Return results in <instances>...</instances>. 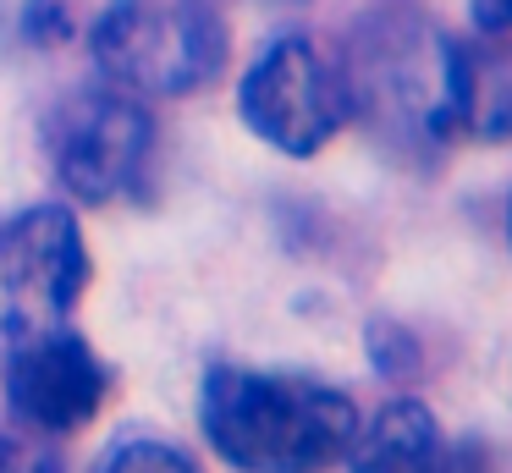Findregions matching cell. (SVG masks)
I'll list each match as a JSON object with an SVG mask.
<instances>
[{
	"mask_svg": "<svg viewBox=\"0 0 512 473\" xmlns=\"http://www.w3.org/2000/svg\"><path fill=\"white\" fill-rule=\"evenodd\" d=\"M199 424L243 473H325L353 451L358 407L314 374L215 363L199 391Z\"/></svg>",
	"mask_w": 512,
	"mask_h": 473,
	"instance_id": "6da1fadb",
	"label": "cell"
},
{
	"mask_svg": "<svg viewBox=\"0 0 512 473\" xmlns=\"http://www.w3.org/2000/svg\"><path fill=\"white\" fill-rule=\"evenodd\" d=\"M89 50L105 83L138 99H182L226 72V22L204 0H116L94 17Z\"/></svg>",
	"mask_w": 512,
	"mask_h": 473,
	"instance_id": "7a4b0ae2",
	"label": "cell"
},
{
	"mask_svg": "<svg viewBox=\"0 0 512 473\" xmlns=\"http://www.w3.org/2000/svg\"><path fill=\"white\" fill-rule=\"evenodd\" d=\"M50 171L78 204H122L138 198L155 160V116L127 88H72L45 116Z\"/></svg>",
	"mask_w": 512,
	"mask_h": 473,
	"instance_id": "3957f363",
	"label": "cell"
},
{
	"mask_svg": "<svg viewBox=\"0 0 512 473\" xmlns=\"http://www.w3.org/2000/svg\"><path fill=\"white\" fill-rule=\"evenodd\" d=\"M237 116L270 149L292 154V160H309L358 110H353V88H347L342 66L320 44L292 33V39L265 44L259 61L243 72V83H237Z\"/></svg>",
	"mask_w": 512,
	"mask_h": 473,
	"instance_id": "277c9868",
	"label": "cell"
},
{
	"mask_svg": "<svg viewBox=\"0 0 512 473\" xmlns=\"http://www.w3.org/2000/svg\"><path fill=\"white\" fill-rule=\"evenodd\" d=\"M452 50L457 39L441 28H424L413 17H391L358 33V61L347 72L353 110H369L386 127H402L424 143L446 138V94H452Z\"/></svg>",
	"mask_w": 512,
	"mask_h": 473,
	"instance_id": "5b68a950",
	"label": "cell"
},
{
	"mask_svg": "<svg viewBox=\"0 0 512 473\" xmlns=\"http://www.w3.org/2000/svg\"><path fill=\"white\" fill-rule=\"evenodd\" d=\"M89 242L72 209L34 204L0 226V336L23 341L67 325L89 286Z\"/></svg>",
	"mask_w": 512,
	"mask_h": 473,
	"instance_id": "8992f818",
	"label": "cell"
},
{
	"mask_svg": "<svg viewBox=\"0 0 512 473\" xmlns=\"http://www.w3.org/2000/svg\"><path fill=\"white\" fill-rule=\"evenodd\" d=\"M6 374L0 391L6 407L23 429L34 435H78L111 396V369L100 363V352L83 336H72L67 325L39 330V336L6 341Z\"/></svg>",
	"mask_w": 512,
	"mask_h": 473,
	"instance_id": "52a82bcc",
	"label": "cell"
},
{
	"mask_svg": "<svg viewBox=\"0 0 512 473\" xmlns=\"http://www.w3.org/2000/svg\"><path fill=\"white\" fill-rule=\"evenodd\" d=\"M353 473H452V446L424 402L397 396L353 435Z\"/></svg>",
	"mask_w": 512,
	"mask_h": 473,
	"instance_id": "ba28073f",
	"label": "cell"
},
{
	"mask_svg": "<svg viewBox=\"0 0 512 473\" xmlns=\"http://www.w3.org/2000/svg\"><path fill=\"white\" fill-rule=\"evenodd\" d=\"M446 138H512V50L507 44H457Z\"/></svg>",
	"mask_w": 512,
	"mask_h": 473,
	"instance_id": "9c48e42d",
	"label": "cell"
},
{
	"mask_svg": "<svg viewBox=\"0 0 512 473\" xmlns=\"http://www.w3.org/2000/svg\"><path fill=\"white\" fill-rule=\"evenodd\" d=\"M100 473H199V462L166 440H122Z\"/></svg>",
	"mask_w": 512,
	"mask_h": 473,
	"instance_id": "30bf717a",
	"label": "cell"
},
{
	"mask_svg": "<svg viewBox=\"0 0 512 473\" xmlns=\"http://www.w3.org/2000/svg\"><path fill=\"white\" fill-rule=\"evenodd\" d=\"M0 473H67L50 435L34 429H0Z\"/></svg>",
	"mask_w": 512,
	"mask_h": 473,
	"instance_id": "8fae6325",
	"label": "cell"
},
{
	"mask_svg": "<svg viewBox=\"0 0 512 473\" xmlns=\"http://www.w3.org/2000/svg\"><path fill=\"white\" fill-rule=\"evenodd\" d=\"M23 33L34 44H67V33H72V0H28Z\"/></svg>",
	"mask_w": 512,
	"mask_h": 473,
	"instance_id": "7c38bea8",
	"label": "cell"
},
{
	"mask_svg": "<svg viewBox=\"0 0 512 473\" xmlns=\"http://www.w3.org/2000/svg\"><path fill=\"white\" fill-rule=\"evenodd\" d=\"M468 11H474V22H479L485 33L512 39V0H468Z\"/></svg>",
	"mask_w": 512,
	"mask_h": 473,
	"instance_id": "4fadbf2b",
	"label": "cell"
},
{
	"mask_svg": "<svg viewBox=\"0 0 512 473\" xmlns=\"http://www.w3.org/2000/svg\"><path fill=\"white\" fill-rule=\"evenodd\" d=\"M507 226H512V209H507Z\"/></svg>",
	"mask_w": 512,
	"mask_h": 473,
	"instance_id": "5bb4252c",
	"label": "cell"
}]
</instances>
